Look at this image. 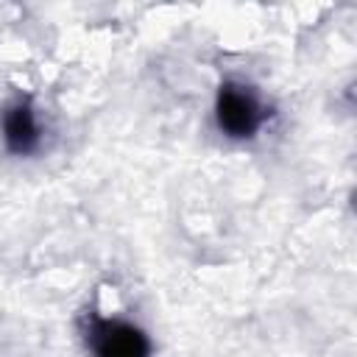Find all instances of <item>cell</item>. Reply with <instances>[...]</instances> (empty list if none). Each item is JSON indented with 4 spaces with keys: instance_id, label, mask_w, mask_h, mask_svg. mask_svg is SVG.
Here are the masks:
<instances>
[{
    "instance_id": "obj_1",
    "label": "cell",
    "mask_w": 357,
    "mask_h": 357,
    "mask_svg": "<svg viewBox=\"0 0 357 357\" xmlns=\"http://www.w3.org/2000/svg\"><path fill=\"white\" fill-rule=\"evenodd\" d=\"M75 332L86 357H153V337L137 318L95 301L75 315Z\"/></svg>"
},
{
    "instance_id": "obj_2",
    "label": "cell",
    "mask_w": 357,
    "mask_h": 357,
    "mask_svg": "<svg viewBox=\"0 0 357 357\" xmlns=\"http://www.w3.org/2000/svg\"><path fill=\"white\" fill-rule=\"evenodd\" d=\"M273 117V109L265 98V92L243 78V75H226L215 86L212 95V123L215 131L229 142H254L268 128Z\"/></svg>"
},
{
    "instance_id": "obj_3",
    "label": "cell",
    "mask_w": 357,
    "mask_h": 357,
    "mask_svg": "<svg viewBox=\"0 0 357 357\" xmlns=\"http://www.w3.org/2000/svg\"><path fill=\"white\" fill-rule=\"evenodd\" d=\"M47 117L33 95L14 92L0 103V145L14 159H31L47 145Z\"/></svg>"
}]
</instances>
